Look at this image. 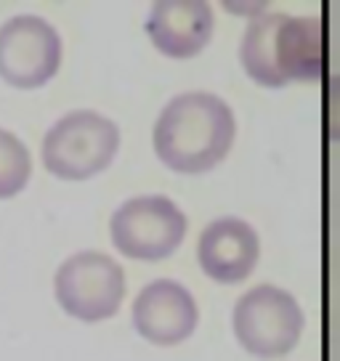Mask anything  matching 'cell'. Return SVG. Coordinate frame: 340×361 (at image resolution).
<instances>
[{"label":"cell","mask_w":340,"mask_h":361,"mask_svg":"<svg viewBox=\"0 0 340 361\" xmlns=\"http://www.w3.org/2000/svg\"><path fill=\"white\" fill-rule=\"evenodd\" d=\"M32 176L30 152L13 133L0 128V200H8L27 186Z\"/></svg>","instance_id":"obj_11"},{"label":"cell","mask_w":340,"mask_h":361,"mask_svg":"<svg viewBox=\"0 0 340 361\" xmlns=\"http://www.w3.org/2000/svg\"><path fill=\"white\" fill-rule=\"evenodd\" d=\"M324 123H327V135L340 144V75L327 82V93H324Z\"/></svg>","instance_id":"obj_12"},{"label":"cell","mask_w":340,"mask_h":361,"mask_svg":"<svg viewBox=\"0 0 340 361\" xmlns=\"http://www.w3.org/2000/svg\"><path fill=\"white\" fill-rule=\"evenodd\" d=\"M114 247L125 258L162 260L181 247L186 237V215L170 197L144 194L123 202L109 224Z\"/></svg>","instance_id":"obj_5"},{"label":"cell","mask_w":340,"mask_h":361,"mask_svg":"<svg viewBox=\"0 0 340 361\" xmlns=\"http://www.w3.org/2000/svg\"><path fill=\"white\" fill-rule=\"evenodd\" d=\"M197 322V300L176 279H154L133 300V327L154 345H178L192 338Z\"/></svg>","instance_id":"obj_8"},{"label":"cell","mask_w":340,"mask_h":361,"mask_svg":"<svg viewBox=\"0 0 340 361\" xmlns=\"http://www.w3.org/2000/svg\"><path fill=\"white\" fill-rule=\"evenodd\" d=\"M61 37L43 16L22 13L0 27V78L13 88H40L59 72Z\"/></svg>","instance_id":"obj_7"},{"label":"cell","mask_w":340,"mask_h":361,"mask_svg":"<svg viewBox=\"0 0 340 361\" xmlns=\"http://www.w3.org/2000/svg\"><path fill=\"white\" fill-rule=\"evenodd\" d=\"M213 11L202 0H162L147 19V35L162 56L192 59L213 37Z\"/></svg>","instance_id":"obj_10"},{"label":"cell","mask_w":340,"mask_h":361,"mask_svg":"<svg viewBox=\"0 0 340 361\" xmlns=\"http://www.w3.org/2000/svg\"><path fill=\"white\" fill-rule=\"evenodd\" d=\"M197 258L202 271L218 284L245 282L258 266L261 239L258 231L234 215L207 224L200 234Z\"/></svg>","instance_id":"obj_9"},{"label":"cell","mask_w":340,"mask_h":361,"mask_svg":"<svg viewBox=\"0 0 340 361\" xmlns=\"http://www.w3.org/2000/svg\"><path fill=\"white\" fill-rule=\"evenodd\" d=\"M120 128L93 109L64 114L43 138V165L64 180H85L112 165Z\"/></svg>","instance_id":"obj_3"},{"label":"cell","mask_w":340,"mask_h":361,"mask_svg":"<svg viewBox=\"0 0 340 361\" xmlns=\"http://www.w3.org/2000/svg\"><path fill=\"white\" fill-rule=\"evenodd\" d=\"M54 293L64 314L80 322H104L112 319L123 305L125 271L104 252H75L59 266Z\"/></svg>","instance_id":"obj_6"},{"label":"cell","mask_w":340,"mask_h":361,"mask_svg":"<svg viewBox=\"0 0 340 361\" xmlns=\"http://www.w3.org/2000/svg\"><path fill=\"white\" fill-rule=\"evenodd\" d=\"M239 59L248 78L266 88L319 80L324 75V24L319 16L258 13L245 30Z\"/></svg>","instance_id":"obj_2"},{"label":"cell","mask_w":340,"mask_h":361,"mask_svg":"<svg viewBox=\"0 0 340 361\" xmlns=\"http://www.w3.org/2000/svg\"><path fill=\"white\" fill-rule=\"evenodd\" d=\"M237 135L234 112L216 93L173 96L154 123V152L165 168L186 176L207 173L226 159Z\"/></svg>","instance_id":"obj_1"},{"label":"cell","mask_w":340,"mask_h":361,"mask_svg":"<svg viewBox=\"0 0 340 361\" xmlns=\"http://www.w3.org/2000/svg\"><path fill=\"white\" fill-rule=\"evenodd\" d=\"M306 327L303 308L293 295L258 284L242 295L231 311V329L239 345L258 359H279L298 345Z\"/></svg>","instance_id":"obj_4"}]
</instances>
